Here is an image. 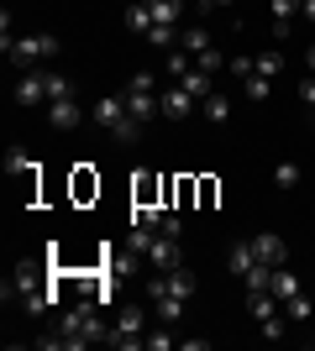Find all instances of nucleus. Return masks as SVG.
Instances as JSON below:
<instances>
[{
    "mask_svg": "<svg viewBox=\"0 0 315 351\" xmlns=\"http://www.w3.org/2000/svg\"><path fill=\"white\" fill-rule=\"evenodd\" d=\"M58 336H63V351H74V346H95V341H105V336H110V325L100 320V304L84 299V304H69L58 315Z\"/></svg>",
    "mask_w": 315,
    "mask_h": 351,
    "instance_id": "nucleus-1",
    "label": "nucleus"
},
{
    "mask_svg": "<svg viewBox=\"0 0 315 351\" xmlns=\"http://www.w3.org/2000/svg\"><path fill=\"white\" fill-rule=\"evenodd\" d=\"M58 37H47V32H32V37H11L5 43V58L16 63V69H43L47 58H58Z\"/></svg>",
    "mask_w": 315,
    "mask_h": 351,
    "instance_id": "nucleus-2",
    "label": "nucleus"
},
{
    "mask_svg": "<svg viewBox=\"0 0 315 351\" xmlns=\"http://www.w3.org/2000/svg\"><path fill=\"white\" fill-rule=\"evenodd\" d=\"M95 121L110 126L116 142H137V136H142V126H137L132 110H126V95H100V100H95Z\"/></svg>",
    "mask_w": 315,
    "mask_h": 351,
    "instance_id": "nucleus-3",
    "label": "nucleus"
},
{
    "mask_svg": "<svg viewBox=\"0 0 315 351\" xmlns=\"http://www.w3.org/2000/svg\"><path fill=\"white\" fill-rule=\"evenodd\" d=\"M110 346H142V341H148V315H142V309L137 304H126V309H116V320H110Z\"/></svg>",
    "mask_w": 315,
    "mask_h": 351,
    "instance_id": "nucleus-4",
    "label": "nucleus"
},
{
    "mask_svg": "<svg viewBox=\"0 0 315 351\" xmlns=\"http://www.w3.org/2000/svg\"><path fill=\"white\" fill-rule=\"evenodd\" d=\"M16 105H21V110H32V105H47L53 100V73L47 69H21V79H16Z\"/></svg>",
    "mask_w": 315,
    "mask_h": 351,
    "instance_id": "nucleus-5",
    "label": "nucleus"
},
{
    "mask_svg": "<svg viewBox=\"0 0 315 351\" xmlns=\"http://www.w3.org/2000/svg\"><path fill=\"white\" fill-rule=\"evenodd\" d=\"M121 95H126V110H132L137 126H148V121L163 116V105H158V89H148V84H137V79H132V84L121 89Z\"/></svg>",
    "mask_w": 315,
    "mask_h": 351,
    "instance_id": "nucleus-6",
    "label": "nucleus"
},
{
    "mask_svg": "<svg viewBox=\"0 0 315 351\" xmlns=\"http://www.w3.org/2000/svg\"><path fill=\"white\" fill-rule=\"evenodd\" d=\"M200 283H195V273H189V267H168V273H158V278H148V293L152 299H158V293H179V299H189V293H195Z\"/></svg>",
    "mask_w": 315,
    "mask_h": 351,
    "instance_id": "nucleus-7",
    "label": "nucleus"
},
{
    "mask_svg": "<svg viewBox=\"0 0 315 351\" xmlns=\"http://www.w3.org/2000/svg\"><path fill=\"white\" fill-rule=\"evenodd\" d=\"M158 105H163V121H189V116H200V100H195L184 84L163 89V95H158Z\"/></svg>",
    "mask_w": 315,
    "mask_h": 351,
    "instance_id": "nucleus-8",
    "label": "nucleus"
},
{
    "mask_svg": "<svg viewBox=\"0 0 315 351\" xmlns=\"http://www.w3.org/2000/svg\"><path fill=\"white\" fill-rule=\"evenodd\" d=\"M79 121H84V105H79V95L47 100V126H53V132H74Z\"/></svg>",
    "mask_w": 315,
    "mask_h": 351,
    "instance_id": "nucleus-9",
    "label": "nucleus"
},
{
    "mask_svg": "<svg viewBox=\"0 0 315 351\" xmlns=\"http://www.w3.org/2000/svg\"><path fill=\"white\" fill-rule=\"evenodd\" d=\"M253 257H257L263 267H284V263H289V247H284V236H273V231L253 236Z\"/></svg>",
    "mask_w": 315,
    "mask_h": 351,
    "instance_id": "nucleus-10",
    "label": "nucleus"
},
{
    "mask_svg": "<svg viewBox=\"0 0 315 351\" xmlns=\"http://www.w3.org/2000/svg\"><path fill=\"white\" fill-rule=\"evenodd\" d=\"M148 263L158 267V273H168V267H179V236H152V247H148Z\"/></svg>",
    "mask_w": 315,
    "mask_h": 351,
    "instance_id": "nucleus-11",
    "label": "nucleus"
},
{
    "mask_svg": "<svg viewBox=\"0 0 315 351\" xmlns=\"http://www.w3.org/2000/svg\"><path fill=\"white\" fill-rule=\"evenodd\" d=\"M43 283H53V273H47V278H43V267H37V263H21V267H16V278L5 283V289H16V299H21V293L43 289Z\"/></svg>",
    "mask_w": 315,
    "mask_h": 351,
    "instance_id": "nucleus-12",
    "label": "nucleus"
},
{
    "mask_svg": "<svg viewBox=\"0 0 315 351\" xmlns=\"http://www.w3.org/2000/svg\"><path fill=\"white\" fill-rule=\"evenodd\" d=\"M226 267H231V278H247V273L257 267L253 241H231V252H226Z\"/></svg>",
    "mask_w": 315,
    "mask_h": 351,
    "instance_id": "nucleus-13",
    "label": "nucleus"
},
{
    "mask_svg": "<svg viewBox=\"0 0 315 351\" xmlns=\"http://www.w3.org/2000/svg\"><path fill=\"white\" fill-rule=\"evenodd\" d=\"M279 309H284V304H279L268 289H247V315H253V320H273Z\"/></svg>",
    "mask_w": 315,
    "mask_h": 351,
    "instance_id": "nucleus-14",
    "label": "nucleus"
},
{
    "mask_svg": "<svg viewBox=\"0 0 315 351\" xmlns=\"http://www.w3.org/2000/svg\"><path fill=\"white\" fill-rule=\"evenodd\" d=\"M268 293H273V299H279V304H284V299H294V293H300V278L289 273V263H284V267H273V278H268Z\"/></svg>",
    "mask_w": 315,
    "mask_h": 351,
    "instance_id": "nucleus-15",
    "label": "nucleus"
},
{
    "mask_svg": "<svg viewBox=\"0 0 315 351\" xmlns=\"http://www.w3.org/2000/svg\"><path fill=\"white\" fill-rule=\"evenodd\" d=\"M148 5H152V27H174V32H179L184 0H148Z\"/></svg>",
    "mask_w": 315,
    "mask_h": 351,
    "instance_id": "nucleus-16",
    "label": "nucleus"
},
{
    "mask_svg": "<svg viewBox=\"0 0 315 351\" xmlns=\"http://www.w3.org/2000/svg\"><path fill=\"white\" fill-rule=\"evenodd\" d=\"M184 304H189V299H179V293H158V299H152V309H158V320H163V325H179Z\"/></svg>",
    "mask_w": 315,
    "mask_h": 351,
    "instance_id": "nucleus-17",
    "label": "nucleus"
},
{
    "mask_svg": "<svg viewBox=\"0 0 315 351\" xmlns=\"http://www.w3.org/2000/svg\"><path fill=\"white\" fill-rule=\"evenodd\" d=\"M179 84L189 89V95H195V100H205V95H215V73H205V69H200V63H195V69L184 73Z\"/></svg>",
    "mask_w": 315,
    "mask_h": 351,
    "instance_id": "nucleus-18",
    "label": "nucleus"
},
{
    "mask_svg": "<svg viewBox=\"0 0 315 351\" xmlns=\"http://www.w3.org/2000/svg\"><path fill=\"white\" fill-rule=\"evenodd\" d=\"M200 116L215 121V126H226V121H231V100H226L221 89H215V95H205V100H200Z\"/></svg>",
    "mask_w": 315,
    "mask_h": 351,
    "instance_id": "nucleus-19",
    "label": "nucleus"
},
{
    "mask_svg": "<svg viewBox=\"0 0 315 351\" xmlns=\"http://www.w3.org/2000/svg\"><path fill=\"white\" fill-rule=\"evenodd\" d=\"M179 47L189 53V58H200L205 47H215V37H210L205 27H184V32H179Z\"/></svg>",
    "mask_w": 315,
    "mask_h": 351,
    "instance_id": "nucleus-20",
    "label": "nucleus"
},
{
    "mask_svg": "<svg viewBox=\"0 0 315 351\" xmlns=\"http://www.w3.org/2000/svg\"><path fill=\"white\" fill-rule=\"evenodd\" d=\"M253 63H257L263 79H279L284 73V47H263V53H253Z\"/></svg>",
    "mask_w": 315,
    "mask_h": 351,
    "instance_id": "nucleus-21",
    "label": "nucleus"
},
{
    "mask_svg": "<svg viewBox=\"0 0 315 351\" xmlns=\"http://www.w3.org/2000/svg\"><path fill=\"white\" fill-rule=\"evenodd\" d=\"M126 27H132L137 37H148V32H152V5H148V0H137V5H126Z\"/></svg>",
    "mask_w": 315,
    "mask_h": 351,
    "instance_id": "nucleus-22",
    "label": "nucleus"
},
{
    "mask_svg": "<svg viewBox=\"0 0 315 351\" xmlns=\"http://www.w3.org/2000/svg\"><path fill=\"white\" fill-rule=\"evenodd\" d=\"M273 95V79H263V73H253V79H242V100H253V105H263Z\"/></svg>",
    "mask_w": 315,
    "mask_h": 351,
    "instance_id": "nucleus-23",
    "label": "nucleus"
},
{
    "mask_svg": "<svg viewBox=\"0 0 315 351\" xmlns=\"http://www.w3.org/2000/svg\"><path fill=\"white\" fill-rule=\"evenodd\" d=\"M5 168L21 173V178H32V173H37V158H32L27 147H11V152H5Z\"/></svg>",
    "mask_w": 315,
    "mask_h": 351,
    "instance_id": "nucleus-24",
    "label": "nucleus"
},
{
    "mask_svg": "<svg viewBox=\"0 0 315 351\" xmlns=\"http://www.w3.org/2000/svg\"><path fill=\"white\" fill-rule=\"evenodd\" d=\"M142 346H148V351H174V346H179V336H174V325L158 320V330H148V341H142Z\"/></svg>",
    "mask_w": 315,
    "mask_h": 351,
    "instance_id": "nucleus-25",
    "label": "nucleus"
},
{
    "mask_svg": "<svg viewBox=\"0 0 315 351\" xmlns=\"http://www.w3.org/2000/svg\"><path fill=\"white\" fill-rule=\"evenodd\" d=\"M152 194H158V178H152V173H137V184H132V205H152Z\"/></svg>",
    "mask_w": 315,
    "mask_h": 351,
    "instance_id": "nucleus-26",
    "label": "nucleus"
},
{
    "mask_svg": "<svg viewBox=\"0 0 315 351\" xmlns=\"http://www.w3.org/2000/svg\"><path fill=\"white\" fill-rule=\"evenodd\" d=\"M284 315H289V320H294V325H305V320H310V315H315V304H310V299H305V293H294V299H284Z\"/></svg>",
    "mask_w": 315,
    "mask_h": 351,
    "instance_id": "nucleus-27",
    "label": "nucleus"
},
{
    "mask_svg": "<svg viewBox=\"0 0 315 351\" xmlns=\"http://www.w3.org/2000/svg\"><path fill=\"white\" fill-rule=\"evenodd\" d=\"M226 73H231V79H237V84H242V79H253V73H257L253 53H237V58H226Z\"/></svg>",
    "mask_w": 315,
    "mask_h": 351,
    "instance_id": "nucleus-28",
    "label": "nucleus"
},
{
    "mask_svg": "<svg viewBox=\"0 0 315 351\" xmlns=\"http://www.w3.org/2000/svg\"><path fill=\"white\" fill-rule=\"evenodd\" d=\"M273 184H279V189H300V162H279V168H273Z\"/></svg>",
    "mask_w": 315,
    "mask_h": 351,
    "instance_id": "nucleus-29",
    "label": "nucleus"
},
{
    "mask_svg": "<svg viewBox=\"0 0 315 351\" xmlns=\"http://www.w3.org/2000/svg\"><path fill=\"white\" fill-rule=\"evenodd\" d=\"M268 11H273V21H294L305 11V0H268Z\"/></svg>",
    "mask_w": 315,
    "mask_h": 351,
    "instance_id": "nucleus-30",
    "label": "nucleus"
},
{
    "mask_svg": "<svg viewBox=\"0 0 315 351\" xmlns=\"http://www.w3.org/2000/svg\"><path fill=\"white\" fill-rule=\"evenodd\" d=\"M189 69H195V58H189L184 47H168V73H174V79H184Z\"/></svg>",
    "mask_w": 315,
    "mask_h": 351,
    "instance_id": "nucleus-31",
    "label": "nucleus"
},
{
    "mask_svg": "<svg viewBox=\"0 0 315 351\" xmlns=\"http://www.w3.org/2000/svg\"><path fill=\"white\" fill-rule=\"evenodd\" d=\"M263 325V341H284V330H289V315H273V320H257Z\"/></svg>",
    "mask_w": 315,
    "mask_h": 351,
    "instance_id": "nucleus-32",
    "label": "nucleus"
},
{
    "mask_svg": "<svg viewBox=\"0 0 315 351\" xmlns=\"http://www.w3.org/2000/svg\"><path fill=\"white\" fill-rule=\"evenodd\" d=\"M195 63H200L205 73H221V63H226V58H221V47H205V53H200Z\"/></svg>",
    "mask_w": 315,
    "mask_h": 351,
    "instance_id": "nucleus-33",
    "label": "nucleus"
},
{
    "mask_svg": "<svg viewBox=\"0 0 315 351\" xmlns=\"http://www.w3.org/2000/svg\"><path fill=\"white\" fill-rule=\"evenodd\" d=\"M158 231H163V236H179V241H184V220H179V215H163V220H158Z\"/></svg>",
    "mask_w": 315,
    "mask_h": 351,
    "instance_id": "nucleus-34",
    "label": "nucleus"
},
{
    "mask_svg": "<svg viewBox=\"0 0 315 351\" xmlns=\"http://www.w3.org/2000/svg\"><path fill=\"white\" fill-rule=\"evenodd\" d=\"M300 105H315V73H310V79L300 84Z\"/></svg>",
    "mask_w": 315,
    "mask_h": 351,
    "instance_id": "nucleus-35",
    "label": "nucleus"
},
{
    "mask_svg": "<svg viewBox=\"0 0 315 351\" xmlns=\"http://www.w3.org/2000/svg\"><path fill=\"white\" fill-rule=\"evenodd\" d=\"M305 21H310V27H315V0H305Z\"/></svg>",
    "mask_w": 315,
    "mask_h": 351,
    "instance_id": "nucleus-36",
    "label": "nucleus"
},
{
    "mask_svg": "<svg viewBox=\"0 0 315 351\" xmlns=\"http://www.w3.org/2000/svg\"><path fill=\"white\" fill-rule=\"evenodd\" d=\"M226 5H231V0H210V11H226Z\"/></svg>",
    "mask_w": 315,
    "mask_h": 351,
    "instance_id": "nucleus-37",
    "label": "nucleus"
}]
</instances>
